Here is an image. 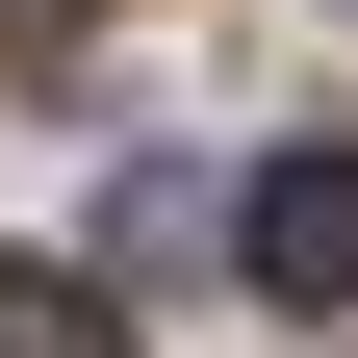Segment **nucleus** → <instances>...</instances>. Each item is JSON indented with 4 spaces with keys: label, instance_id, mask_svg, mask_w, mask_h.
<instances>
[{
    "label": "nucleus",
    "instance_id": "obj_1",
    "mask_svg": "<svg viewBox=\"0 0 358 358\" xmlns=\"http://www.w3.org/2000/svg\"><path fill=\"white\" fill-rule=\"evenodd\" d=\"M231 256H256V307H358V154H256Z\"/></svg>",
    "mask_w": 358,
    "mask_h": 358
},
{
    "label": "nucleus",
    "instance_id": "obj_2",
    "mask_svg": "<svg viewBox=\"0 0 358 358\" xmlns=\"http://www.w3.org/2000/svg\"><path fill=\"white\" fill-rule=\"evenodd\" d=\"M0 358H128V307L103 282H0Z\"/></svg>",
    "mask_w": 358,
    "mask_h": 358
}]
</instances>
